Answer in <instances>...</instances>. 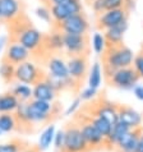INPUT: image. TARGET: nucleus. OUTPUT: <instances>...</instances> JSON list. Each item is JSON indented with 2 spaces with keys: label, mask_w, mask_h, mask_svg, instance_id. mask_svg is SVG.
Wrapping results in <instances>:
<instances>
[{
  "label": "nucleus",
  "mask_w": 143,
  "mask_h": 152,
  "mask_svg": "<svg viewBox=\"0 0 143 152\" xmlns=\"http://www.w3.org/2000/svg\"><path fill=\"white\" fill-rule=\"evenodd\" d=\"M133 60H134L133 51L127 46L123 45L109 46L106 55V66L111 70V73L114 70L121 68H128V66L132 65Z\"/></svg>",
  "instance_id": "nucleus-1"
},
{
  "label": "nucleus",
  "mask_w": 143,
  "mask_h": 152,
  "mask_svg": "<svg viewBox=\"0 0 143 152\" xmlns=\"http://www.w3.org/2000/svg\"><path fill=\"white\" fill-rule=\"evenodd\" d=\"M64 132H65V141H64V147H63L61 152H88L90 151L85 138H83L81 133L79 125L69 124L64 129Z\"/></svg>",
  "instance_id": "nucleus-2"
},
{
  "label": "nucleus",
  "mask_w": 143,
  "mask_h": 152,
  "mask_svg": "<svg viewBox=\"0 0 143 152\" xmlns=\"http://www.w3.org/2000/svg\"><path fill=\"white\" fill-rule=\"evenodd\" d=\"M42 72L40 70V68L37 66L35 63L32 61H24L22 64L15 66V75L14 78L18 81L19 83H24V84H33L39 83L40 81L46 78V75H41Z\"/></svg>",
  "instance_id": "nucleus-3"
},
{
  "label": "nucleus",
  "mask_w": 143,
  "mask_h": 152,
  "mask_svg": "<svg viewBox=\"0 0 143 152\" xmlns=\"http://www.w3.org/2000/svg\"><path fill=\"white\" fill-rule=\"evenodd\" d=\"M138 79H139V77H138L137 72L130 66L114 70L110 75L111 86L121 88V90H133L137 86Z\"/></svg>",
  "instance_id": "nucleus-4"
},
{
  "label": "nucleus",
  "mask_w": 143,
  "mask_h": 152,
  "mask_svg": "<svg viewBox=\"0 0 143 152\" xmlns=\"http://www.w3.org/2000/svg\"><path fill=\"white\" fill-rule=\"evenodd\" d=\"M82 13V3L81 0H68L64 4L59 5H50V14L51 18L58 23L69 18L72 15Z\"/></svg>",
  "instance_id": "nucleus-5"
},
{
  "label": "nucleus",
  "mask_w": 143,
  "mask_h": 152,
  "mask_svg": "<svg viewBox=\"0 0 143 152\" xmlns=\"http://www.w3.org/2000/svg\"><path fill=\"white\" fill-rule=\"evenodd\" d=\"M88 20L85 17V14H75L72 15L61 23H59V29L61 33H70V35H79V36H86L88 31Z\"/></svg>",
  "instance_id": "nucleus-6"
},
{
  "label": "nucleus",
  "mask_w": 143,
  "mask_h": 152,
  "mask_svg": "<svg viewBox=\"0 0 143 152\" xmlns=\"http://www.w3.org/2000/svg\"><path fill=\"white\" fill-rule=\"evenodd\" d=\"M79 128H81V133H82L83 138H85L90 151L95 150V148H102L104 146H106V138H105L90 121L79 124Z\"/></svg>",
  "instance_id": "nucleus-7"
},
{
  "label": "nucleus",
  "mask_w": 143,
  "mask_h": 152,
  "mask_svg": "<svg viewBox=\"0 0 143 152\" xmlns=\"http://www.w3.org/2000/svg\"><path fill=\"white\" fill-rule=\"evenodd\" d=\"M17 42L26 48L28 51H33L42 44V33L35 27L28 26L18 33Z\"/></svg>",
  "instance_id": "nucleus-8"
},
{
  "label": "nucleus",
  "mask_w": 143,
  "mask_h": 152,
  "mask_svg": "<svg viewBox=\"0 0 143 152\" xmlns=\"http://www.w3.org/2000/svg\"><path fill=\"white\" fill-rule=\"evenodd\" d=\"M124 20H127V12L123 8H120V9L106 10L104 13H101L97 19V23L100 28L109 29L115 26H119Z\"/></svg>",
  "instance_id": "nucleus-9"
},
{
  "label": "nucleus",
  "mask_w": 143,
  "mask_h": 152,
  "mask_svg": "<svg viewBox=\"0 0 143 152\" xmlns=\"http://www.w3.org/2000/svg\"><path fill=\"white\" fill-rule=\"evenodd\" d=\"M29 55H31V51H28L26 48H23L18 42H12V44L7 46L3 59L17 66L24 61H27Z\"/></svg>",
  "instance_id": "nucleus-10"
},
{
  "label": "nucleus",
  "mask_w": 143,
  "mask_h": 152,
  "mask_svg": "<svg viewBox=\"0 0 143 152\" xmlns=\"http://www.w3.org/2000/svg\"><path fill=\"white\" fill-rule=\"evenodd\" d=\"M142 133V126L137 129H130L128 133H125L123 137L119 138V141L115 143L114 148L117 152H136Z\"/></svg>",
  "instance_id": "nucleus-11"
},
{
  "label": "nucleus",
  "mask_w": 143,
  "mask_h": 152,
  "mask_svg": "<svg viewBox=\"0 0 143 152\" xmlns=\"http://www.w3.org/2000/svg\"><path fill=\"white\" fill-rule=\"evenodd\" d=\"M63 44H64V49L69 54L74 56H79V55H83V53L86 50L87 39L86 36L63 33Z\"/></svg>",
  "instance_id": "nucleus-12"
},
{
  "label": "nucleus",
  "mask_w": 143,
  "mask_h": 152,
  "mask_svg": "<svg viewBox=\"0 0 143 152\" xmlns=\"http://www.w3.org/2000/svg\"><path fill=\"white\" fill-rule=\"evenodd\" d=\"M117 115H119V121L123 123L130 129H137L141 128L143 118L142 114L138 113L137 110H134L130 106H117Z\"/></svg>",
  "instance_id": "nucleus-13"
},
{
  "label": "nucleus",
  "mask_w": 143,
  "mask_h": 152,
  "mask_svg": "<svg viewBox=\"0 0 143 152\" xmlns=\"http://www.w3.org/2000/svg\"><path fill=\"white\" fill-rule=\"evenodd\" d=\"M58 92L54 90V87L50 84L46 78L36 83L32 88V100H40V101H46V102H54V100L56 99Z\"/></svg>",
  "instance_id": "nucleus-14"
},
{
  "label": "nucleus",
  "mask_w": 143,
  "mask_h": 152,
  "mask_svg": "<svg viewBox=\"0 0 143 152\" xmlns=\"http://www.w3.org/2000/svg\"><path fill=\"white\" fill-rule=\"evenodd\" d=\"M66 66H68L69 77L74 81H81L87 72V59L83 55L73 56L66 63Z\"/></svg>",
  "instance_id": "nucleus-15"
},
{
  "label": "nucleus",
  "mask_w": 143,
  "mask_h": 152,
  "mask_svg": "<svg viewBox=\"0 0 143 152\" xmlns=\"http://www.w3.org/2000/svg\"><path fill=\"white\" fill-rule=\"evenodd\" d=\"M47 69H49V77L55 79H68L69 72L66 63L61 58L53 56L47 60Z\"/></svg>",
  "instance_id": "nucleus-16"
},
{
  "label": "nucleus",
  "mask_w": 143,
  "mask_h": 152,
  "mask_svg": "<svg viewBox=\"0 0 143 152\" xmlns=\"http://www.w3.org/2000/svg\"><path fill=\"white\" fill-rule=\"evenodd\" d=\"M93 115L104 118L111 125H115L119 121V115H117V105L110 102V101H102V104L98 105Z\"/></svg>",
  "instance_id": "nucleus-17"
},
{
  "label": "nucleus",
  "mask_w": 143,
  "mask_h": 152,
  "mask_svg": "<svg viewBox=\"0 0 143 152\" xmlns=\"http://www.w3.org/2000/svg\"><path fill=\"white\" fill-rule=\"evenodd\" d=\"M19 0H0V19L13 20L19 17Z\"/></svg>",
  "instance_id": "nucleus-18"
},
{
  "label": "nucleus",
  "mask_w": 143,
  "mask_h": 152,
  "mask_svg": "<svg viewBox=\"0 0 143 152\" xmlns=\"http://www.w3.org/2000/svg\"><path fill=\"white\" fill-rule=\"evenodd\" d=\"M127 29H128V20H124V22L120 23L119 26H115L112 28L106 29L105 33H104L106 44H109V46L120 45V42L123 41L124 33H125Z\"/></svg>",
  "instance_id": "nucleus-19"
},
{
  "label": "nucleus",
  "mask_w": 143,
  "mask_h": 152,
  "mask_svg": "<svg viewBox=\"0 0 143 152\" xmlns=\"http://www.w3.org/2000/svg\"><path fill=\"white\" fill-rule=\"evenodd\" d=\"M18 105L19 101L12 92L0 95V114H14Z\"/></svg>",
  "instance_id": "nucleus-20"
},
{
  "label": "nucleus",
  "mask_w": 143,
  "mask_h": 152,
  "mask_svg": "<svg viewBox=\"0 0 143 152\" xmlns=\"http://www.w3.org/2000/svg\"><path fill=\"white\" fill-rule=\"evenodd\" d=\"M125 0H93L92 8L96 13H104L106 10H114L123 8Z\"/></svg>",
  "instance_id": "nucleus-21"
},
{
  "label": "nucleus",
  "mask_w": 143,
  "mask_h": 152,
  "mask_svg": "<svg viewBox=\"0 0 143 152\" xmlns=\"http://www.w3.org/2000/svg\"><path fill=\"white\" fill-rule=\"evenodd\" d=\"M55 132H56V128L54 124L47 125L42 130V133H41L40 137H39V145H37L41 151H46V150L50 148V146H51V143L54 141Z\"/></svg>",
  "instance_id": "nucleus-22"
},
{
  "label": "nucleus",
  "mask_w": 143,
  "mask_h": 152,
  "mask_svg": "<svg viewBox=\"0 0 143 152\" xmlns=\"http://www.w3.org/2000/svg\"><path fill=\"white\" fill-rule=\"evenodd\" d=\"M12 95H14L17 97V100L19 102H29L33 96H32V88L28 86V84L24 83H17L15 86H13V88L10 90Z\"/></svg>",
  "instance_id": "nucleus-23"
},
{
  "label": "nucleus",
  "mask_w": 143,
  "mask_h": 152,
  "mask_svg": "<svg viewBox=\"0 0 143 152\" xmlns=\"http://www.w3.org/2000/svg\"><path fill=\"white\" fill-rule=\"evenodd\" d=\"M130 130V128H128L125 124L117 121L115 125H112V130L110 133V136L106 138V146H110V148H114L115 143L119 141L120 137H123L125 133H128Z\"/></svg>",
  "instance_id": "nucleus-24"
},
{
  "label": "nucleus",
  "mask_w": 143,
  "mask_h": 152,
  "mask_svg": "<svg viewBox=\"0 0 143 152\" xmlns=\"http://www.w3.org/2000/svg\"><path fill=\"white\" fill-rule=\"evenodd\" d=\"M101 81H102V68H101L100 63H93V65L90 69V74H88V87L96 88L98 90L101 86Z\"/></svg>",
  "instance_id": "nucleus-25"
},
{
  "label": "nucleus",
  "mask_w": 143,
  "mask_h": 152,
  "mask_svg": "<svg viewBox=\"0 0 143 152\" xmlns=\"http://www.w3.org/2000/svg\"><path fill=\"white\" fill-rule=\"evenodd\" d=\"M88 121L95 126L96 129L98 130V132L102 134V136L105 138H107L109 136H110V133H111V130H112V125L109 123L107 120H105L104 118H100V116H91L90 119H88Z\"/></svg>",
  "instance_id": "nucleus-26"
},
{
  "label": "nucleus",
  "mask_w": 143,
  "mask_h": 152,
  "mask_svg": "<svg viewBox=\"0 0 143 152\" xmlns=\"http://www.w3.org/2000/svg\"><path fill=\"white\" fill-rule=\"evenodd\" d=\"M17 120L14 114H0V132L10 133L17 129Z\"/></svg>",
  "instance_id": "nucleus-27"
},
{
  "label": "nucleus",
  "mask_w": 143,
  "mask_h": 152,
  "mask_svg": "<svg viewBox=\"0 0 143 152\" xmlns=\"http://www.w3.org/2000/svg\"><path fill=\"white\" fill-rule=\"evenodd\" d=\"M15 75V65L10 64L9 61L7 60H1L0 63V78L3 79L5 83H12Z\"/></svg>",
  "instance_id": "nucleus-28"
},
{
  "label": "nucleus",
  "mask_w": 143,
  "mask_h": 152,
  "mask_svg": "<svg viewBox=\"0 0 143 152\" xmlns=\"http://www.w3.org/2000/svg\"><path fill=\"white\" fill-rule=\"evenodd\" d=\"M106 40H105V36L101 35L100 32H96L93 37H92V48H93L96 54H102L105 50H106Z\"/></svg>",
  "instance_id": "nucleus-29"
},
{
  "label": "nucleus",
  "mask_w": 143,
  "mask_h": 152,
  "mask_svg": "<svg viewBox=\"0 0 143 152\" xmlns=\"http://www.w3.org/2000/svg\"><path fill=\"white\" fill-rule=\"evenodd\" d=\"M26 146H23L22 141L13 139L7 143H0V152H20Z\"/></svg>",
  "instance_id": "nucleus-30"
},
{
  "label": "nucleus",
  "mask_w": 143,
  "mask_h": 152,
  "mask_svg": "<svg viewBox=\"0 0 143 152\" xmlns=\"http://www.w3.org/2000/svg\"><path fill=\"white\" fill-rule=\"evenodd\" d=\"M49 48L51 50H60L64 49L63 44V33L61 32H54L49 36Z\"/></svg>",
  "instance_id": "nucleus-31"
},
{
  "label": "nucleus",
  "mask_w": 143,
  "mask_h": 152,
  "mask_svg": "<svg viewBox=\"0 0 143 152\" xmlns=\"http://www.w3.org/2000/svg\"><path fill=\"white\" fill-rule=\"evenodd\" d=\"M64 141H65V132H64V129L56 130L55 136H54V141H53L54 147H55L58 151L61 152L63 147H64Z\"/></svg>",
  "instance_id": "nucleus-32"
},
{
  "label": "nucleus",
  "mask_w": 143,
  "mask_h": 152,
  "mask_svg": "<svg viewBox=\"0 0 143 152\" xmlns=\"http://www.w3.org/2000/svg\"><path fill=\"white\" fill-rule=\"evenodd\" d=\"M96 96H97V90H96V88H92V87H87L81 92L79 99L82 101H90V100H93Z\"/></svg>",
  "instance_id": "nucleus-33"
},
{
  "label": "nucleus",
  "mask_w": 143,
  "mask_h": 152,
  "mask_svg": "<svg viewBox=\"0 0 143 152\" xmlns=\"http://www.w3.org/2000/svg\"><path fill=\"white\" fill-rule=\"evenodd\" d=\"M81 104H82V100L79 99V97L74 99V100L70 102L69 106L66 107V110H65V116H72V115H74V114L77 113L78 109L81 107Z\"/></svg>",
  "instance_id": "nucleus-34"
},
{
  "label": "nucleus",
  "mask_w": 143,
  "mask_h": 152,
  "mask_svg": "<svg viewBox=\"0 0 143 152\" xmlns=\"http://www.w3.org/2000/svg\"><path fill=\"white\" fill-rule=\"evenodd\" d=\"M133 65H134V70L137 72L138 77H139V78H143V53L134 58Z\"/></svg>",
  "instance_id": "nucleus-35"
},
{
  "label": "nucleus",
  "mask_w": 143,
  "mask_h": 152,
  "mask_svg": "<svg viewBox=\"0 0 143 152\" xmlns=\"http://www.w3.org/2000/svg\"><path fill=\"white\" fill-rule=\"evenodd\" d=\"M36 14L37 17L41 19V20H44V22H47L50 23L51 22V14H50V9H46L45 7H39L36 9Z\"/></svg>",
  "instance_id": "nucleus-36"
},
{
  "label": "nucleus",
  "mask_w": 143,
  "mask_h": 152,
  "mask_svg": "<svg viewBox=\"0 0 143 152\" xmlns=\"http://www.w3.org/2000/svg\"><path fill=\"white\" fill-rule=\"evenodd\" d=\"M133 94H134V96H136L139 101H143V86L137 84V86L133 88Z\"/></svg>",
  "instance_id": "nucleus-37"
},
{
  "label": "nucleus",
  "mask_w": 143,
  "mask_h": 152,
  "mask_svg": "<svg viewBox=\"0 0 143 152\" xmlns=\"http://www.w3.org/2000/svg\"><path fill=\"white\" fill-rule=\"evenodd\" d=\"M20 152H42V151L39 148V146H29V147L26 146Z\"/></svg>",
  "instance_id": "nucleus-38"
},
{
  "label": "nucleus",
  "mask_w": 143,
  "mask_h": 152,
  "mask_svg": "<svg viewBox=\"0 0 143 152\" xmlns=\"http://www.w3.org/2000/svg\"><path fill=\"white\" fill-rule=\"evenodd\" d=\"M7 36H0V54L3 53V50H4V48L7 46Z\"/></svg>",
  "instance_id": "nucleus-39"
},
{
  "label": "nucleus",
  "mask_w": 143,
  "mask_h": 152,
  "mask_svg": "<svg viewBox=\"0 0 143 152\" xmlns=\"http://www.w3.org/2000/svg\"><path fill=\"white\" fill-rule=\"evenodd\" d=\"M136 152H143V133L141 134V137H139V141H138V146H137Z\"/></svg>",
  "instance_id": "nucleus-40"
},
{
  "label": "nucleus",
  "mask_w": 143,
  "mask_h": 152,
  "mask_svg": "<svg viewBox=\"0 0 143 152\" xmlns=\"http://www.w3.org/2000/svg\"><path fill=\"white\" fill-rule=\"evenodd\" d=\"M49 1H50V4H51V5H59V4L66 3L68 0H49Z\"/></svg>",
  "instance_id": "nucleus-41"
},
{
  "label": "nucleus",
  "mask_w": 143,
  "mask_h": 152,
  "mask_svg": "<svg viewBox=\"0 0 143 152\" xmlns=\"http://www.w3.org/2000/svg\"><path fill=\"white\" fill-rule=\"evenodd\" d=\"M0 136H3V133H1V132H0Z\"/></svg>",
  "instance_id": "nucleus-42"
}]
</instances>
